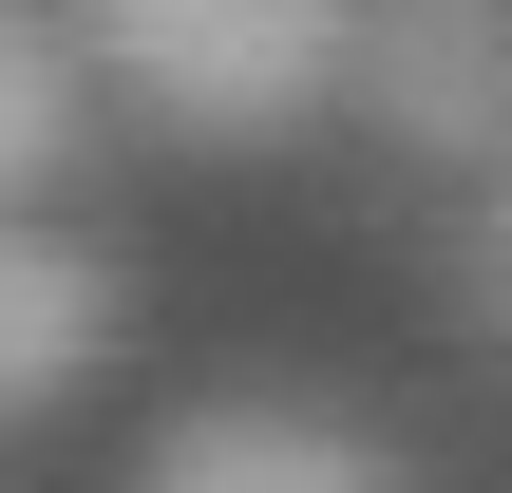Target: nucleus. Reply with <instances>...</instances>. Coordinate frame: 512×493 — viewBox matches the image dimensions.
<instances>
[{
  "label": "nucleus",
  "mask_w": 512,
  "mask_h": 493,
  "mask_svg": "<svg viewBox=\"0 0 512 493\" xmlns=\"http://www.w3.org/2000/svg\"><path fill=\"white\" fill-rule=\"evenodd\" d=\"M342 38L361 0H76V76H114L152 133H209V152L304 133L342 95Z\"/></svg>",
  "instance_id": "f257e3e1"
},
{
  "label": "nucleus",
  "mask_w": 512,
  "mask_h": 493,
  "mask_svg": "<svg viewBox=\"0 0 512 493\" xmlns=\"http://www.w3.org/2000/svg\"><path fill=\"white\" fill-rule=\"evenodd\" d=\"M342 95H361L399 152H437V171H494V133H512V38H494V0H361V38H342Z\"/></svg>",
  "instance_id": "f03ea898"
},
{
  "label": "nucleus",
  "mask_w": 512,
  "mask_h": 493,
  "mask_svg": "<svg viewBox=\"0 0 512 493\" xmlns=\"http://www.w3.org/2000/svg\"><path fill=\"white\" fill-rule=\"evenodd\" d=\"M152 493H399V456L304 418V399H190L152 437Z\"/></svg>",
  "instance_id": "7ed1b4c3"
},
{
  "label": "nucleus",
  "mask_w": 512,
  "mask_h": 493,
  "mask_svg": "<svg viewBox=\"0 0 512 493\" xmlns=\"http://www.w3.org/2000/svg\"><path fill=\"white\" fill-rule=\"evenodd\" d=\"M95 361H114V266L57 247L38 209H0V418H57Z\"/></svg>",
  "instance_id": "20e7f679"
},
{
  "label": "nucleus",
  "mask_w": 512,
  "mask_h": 493,
  "mask_svg": "<svg viewBox=\"0 0 512 493\" xmlns=\"http://www.w3.org/2000/svg\"><path fill=\"white\" fill-rule=\"evenodd\" d=\"M76 133H95V76H76V19L0 0V209H38V190L76 171Z\"/></svg>",
  "instance_id": "39448f33"
}]
</instances>
